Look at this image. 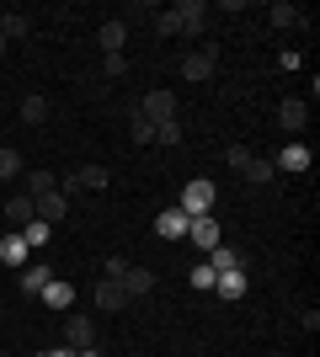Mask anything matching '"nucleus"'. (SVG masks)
Returning <instances> with one entry per match:
<instances>
[{
    "instance_id": "nucleus-1",
    "label": "nucleus",
    "mask_w": 320,
    "mask_h": 357,
    "mask_svg": "<svg viewBox=\"0 0 320 357\" xmlns=\"http://www.w3.org/2000/svg\"><path fill=\"white\" fill-rule=\"evenodd\" d=\"M213 197H219V187H213L208 176H198V181L182 187V203H176V208H182L187 219H203V213H213Z\"/></svg>"
},
{
    "instance_id": "nucleus-2",
    "label": "nucleus",
    "mask_w": 320,
    "mask_h": 357,
    "mask_svg": "<svg viewBox=\"0 0 320 357\" xmlns=\"http://www.w3.org/2000/svg\"><path fill=\"white\" fill-rule=\"evenodd\" d=\"M171 16H176V32H182V38H198V32L208 27V6H203V0H182V6H171Z\"/></svg>"
},
{
    "instance_id": "nucleus-3",
    "label": "nucleus",
    "mask_w": 320,
    "mask_h": 357,
    "mask_svg": "<svg viewBox=\"0 0 320 357\" xmlns=\"http://www.w3.org/2000/svg\"><path fill=\"white\" fill-rule=\"evenodd\" d=\"M213 64H219V48H213V43L192 48V54H182V80H208Z\"/></svg>"
},
{
    "instance_id": "nucleus-4",
    "label": "nucleus",
    "mask_w": 320,
    "mask_h": 357,
    "mask_svg": "<svg viewBox=\"0 0 320 357\" xmlns=\"http://www.w3.org/2000/svg\"><path fill=\"white\" fill-rule=\"evenodd\" d=\"M139 118L144 123H171L176 118V96H171V91H150V96L139 102Z\"/></svg>"
},
{
    "instance_id": "nucleus-5",
    "label": "nucleus",
    "mask_w": 320,
    "mask_h": 357,
    "mask_svg": "<svg viewBox=\"0 0 320 357\" xmlns=\"http://www.w3.org/2000/svg\"><path fill=\"white\" fill-rule=\"evenodd\" d=\"M64 347H70V352H86V347H96V326L86 320V314H70V320H64Z\"/></svg>"
},
{
    "instance_id": "nucleus-6",
    "label": "nucleus",
    "mask_w": 320,
    "mask_h": 357,
    "mask_svg": "<svg viewBox=\"0 0 320 357\" xmlns=\"http://www.w3.org/2000/svg\"><path fill=\"white\" fill-rule=\"evenodd\" d=\"M96 43H102V59H107V54H123V43H128V22H123V16H107L102 27H96Z\"/></svg>"
},
{
    "instance_id": "nucleus-7",
    "label": "nucleus",
    "mask_w": 320,
    "mask_h": 357,
    "mask_svg": "<svg viewBox=\"0 0 320 357\" xmlns=\"http://www.w3.org/2000/svg\"><path fill=\"white\" fill-rule=\"evenodd\" d=\"M187 240H192L198 251H213V245H224V235H219V219H213V213L192 219V224H187Z\"/></svg>"
},
{
    "instance_id": "nucleus-8",
    "label": "nucleus",
    "mask_w": 320,
    "mask_h": 357,
    "mask_svg": "<svg viewBox=\"0 0 320 357\" xmlns=\"http://www.w3.org/2000/svg\"><path fill=\"white\" fill-rule=\"evenodd\" d=\"M27 256H32V245L22 235H16V229H6V235H0V267H27Z\"/></svg>"
},
{
    "instance_id": "nucleus-9",
    "label": "nucleus",
    "mask_w": 320,
    "mask_h": 357,
    "mask_svg": "<svg viewBox=\"0 0 320 357\" xmlns=\"http://www.w3.org/2000/svg\"><path fill=\"white\" fill-rule=\"evenodd\" d=\"M91 298H96V310H107V314H118L123 304H128V294H123V283H112V278H96Z\"/></svg>"
},
{
    "instance_id": "nucleus-10",
    "label": "nucleus",
    "mask_w": 320,
    "mask_h": 357,
    "mask_svg": "<svg viewBox=\"0 0 320 357\" xmlns=\"http://www.w3.org/2000/svg\"><path fill=\"white\" fill-rule=\"evenodd\" d=\"M32 208H38V219H43V224H59L64 213H70V197H64L59 187H54V192H43V197H32Z\"/></svg>"
},
{
    "instance_id": "nucleus-11",
    "label": "nucleus",
    "mask_w": 320,
    "mask_h": 357,
    "mask_svg": "<svg viewBox=\"0 0 320 357\" xmlns=\"http://www.w3.org/2000/svg\"><path fill=\"white\" fill-rule=\"evenodd\" d=\"M107 187V165H80L70 171V192H102Z\"/></svg>"
},
{
    "instance_id": "nucleus-12",
    "label": "nucleus",
    "mask_w": 320,
    "mask_h": 357,
    "mask_svg": "<svg viewBox=\"0 0 320 357\" xmlns=\"http://www.w3.org/2000/svg\"><path fill=\"white\" fill-rule=\"evenodd\" d=\"M305 123H310V102H299V96H294V102L277 107V128H283V134H299Z\"/></svg>"
},
{
    "instance_id": "nucleus-13",
    "label": "nucleus",
    "mask_w": 320,
    "mask_h": 357,
    "mask_svg": "<svg viewBox=\"0 0 320 357\" xmlns=\"http://www.w3.org/2000/svg\"><path fill=\"white\" fill-rule=\"evenodd\" d=\"M187 224H192V219H187L182 208H160V219H155V235H160V240H182V235H187Z\"/></svg>"
},
{
    "instance_id": "nucleus-14",
    "label": "nucleus",
    "mask_w": 320,
    "mask_h": 357,
    "mask_svg": "<svg viewBox=\"0 0 320 357\" xmlns=\"http://www.w3.org/2000/svg\"><path fill=\"white\" fill-rule=\"evenodd\" d=\"M38 298H43L48 310H70V304H75V283H64V278H48V288H43Z\"/></svg>"
},
{
    "instance_id": "nucleus-15",
    "label": "nucleus",
    "mask_w": 320,
    "mask_h": 357,
    "mask_svg": "<svg viewBox=\"0 0 320 357\" xmlns=\"http://www.w3.org/2000/svg\"><path fill=\"white\" fill-rule=\"evenodd\" d=\"M310 160H315V155H310V144H289V149L273 160V171H294V176H299V171H310Z\"/></svg>"
},
{
    "instance_id": "nucleus-16",
    "label": "nucleus",
    "mask_w": 320,
    "mask_h": 357,
    "mask_svg": "<svg viewBox=\"0 0 320 357\" xmlns=\"http://www.w3.org/2000/svg\"><path fill=\"white\" fill-rule=\"evenodd\" d=\"M267 22H273V27H310V16L299 11V6H289V0L267 6Z\"/></svg>"
},
{
    "instance_id": "nucleus-17",
    "label": "nucleus",
    "mask_w": 320,
    "mask_h": 357,
    "mask_svg": "<svg viewBox=\"0 0 320 357\" xmlns=\"http://www.w3.org/2000/svg\"><path fill=\"white\" fill-rule=\"evenodd\" d=\"M6 219H11V229H22V224H32V219H38V208H32V197H27V192L6 197Z\"/></svg>"
},
{
    "instance_id": "nucleus-18",
    "label": "nucleus",
    "mask_w": 320,
    "mask_h": 357,
    "mask_svg": "<svg viewBox=\"0 0 320 357\" xmlns=\"http://www.w3.org/2000/svg\"><path fill=\"white\" fill-rule=\"evenodd\" d=\"M208 267H213V278H219V272H241V267H245V256H241V251H229V245H213V251H208Z\"/></svg>"
},
{
    "instance_id": "nucleus-19",
    "label": "nucleus",
    "mask_w": 320,
    "mask_h": 357,
    "mask_svg": "<svg viewBox=\"0 0 320 357\" xmlns=\"http://www.w3.org/2000/svg\"><path fill=\"white\" fill-rule=\"evenodd\" d=\"M245 272H219V278H213V294L219 298H245Z\"/></svg>"
},
{
    "instance_id": "nucleus-20",
    "label": "nucleus",
    "mask_w": 320,
    "mask_h": 357,
    "mask_svg": "<svg viewBox=\"0 0 320 357\" xmlns=\"http://www.w3.org/2000/svg\"><path fill=\"white\" fill-rule=\"evenodd\" d=\"M48 278H54V267H38V261H32V267H22V294L38 298V294L48 288Z\"/></svg>"
},
{
    "instance_id": "nucleus-21",
    "label": "nucleus",
    "mask_w": 320,
    "mask_h": 357,
    "mask_svg": "<svg viewBox=\"0 0 320 357\" xmlns=\"http://www.w3.org/2000/svg\"><path fill=\"white\" fill-rule=\"evenodd\" d=\"M150 288H155V272H144V267H128V272H123V294H128V298L150 294Z\"/></svg>"
},
{
    "instance_id": "nucleus-22",
    "label": "nucleus",
    "mask_w": 320,
    "mask_h": 357,
    "mask_svg": "<svg viewBox=\"0 0 320 357\" xmlns=\"http://www.w3.org/2000/svg\"><path fill=\"white\" fill-rule=\"evenodd\" d=\"M0 32H6V43H16V38H27V32H32V22L22 11H0Z\"/></svg>"
},
{
    "instance_id": "nucleus-23",
    "label": "nucleus",
    "mask_w": 320,
    "mask_h": 357,
    "mask_svg": "<svg viewBox=\"0 0 320 357\" xmlns=\"http://www.w3.org/2000/svg\"><path fill=\"white\" fill-rule=\"evenodd\" d=\"M241 176H245V181H251V187H267V181H273V176H277V171H273V160H261V155H251V165H245Z\"/></svg>"
},
{
    "instance_id": "nucleus-24",
    "label": "nucleus",
    "mask_w": 320,
    "mask_h": 357,
    "mask_svg": "<svg viewBox=\"0 0 320 357\" xmlns=\"http://www.w3.org/2000/svg\"><path fill=\"white\" fill-rule=\"evenodd\" d=\"M16 235L27 240L32 251H38V245H48V235H54V224H43V219H32V224H22V229H16Z\"/></svg>"
},
{
    "instance_id": "nucleus-25",
    "label": "nucleus",
    "mask_w": 320,
    "mask_h": 357,
    "mask_svg": "<svg viewBox=\"0 0 320 357\" xmlns=\"http://www.w3.org/2000/svg\"><path fill=\"white\" fill-rule=\"evenodd\" d=\"M16 176H22V155L6 144V149H0V181H16Z\"/></svg>"
},
{
    "instance_id": "nucleus-26",
    "label": "nucleus",
    "mask_w": 320,
    "mask_h": 357,
    "mask_svg": "<svg viewBox=\"0 0 320 357\" xmlns=\"http://www.w3.org/2000/svg\"><path fill=\"white\" fill-rule=\"evenodd\" d=\"M43 118H48V102H43V96H27V102H22V123H32V128H38Z\"/></svg>"
},
{
    "instance_id": "nucleus-27",
    "label": "nucleus",
    "mask_w": 320,
    "mask_h": 357,
    "mask_svg": "<svg viewBox=\"0 0 320 357\" xmlns=\"http://www.w3.org/2000/svg\"><path fill=\"white\" fill-rule=\"evenodd\" d=\"M155 144H182V123H155Z\"/></svg>"
},
{
    "instance_id": "nucleus-28",
    "label": "nucleus",
    "mask_w": 320,
    "mask_h": 357,
    "mask_svg": "<svg viewBox=\"0 0 320 357\" xmlns=\"http://www.w3.org/2000/svg\"><path fill=\"white\" fill-rule=\"evenodd\" d=\"M43 192H54V176H48V171H32L27 176V197H43Z\"/></svg>"
},
{
    "instance_id": "nucleus-29",
    "label": "nucleus",
    "mask_w": 320,
    "mask_h": 357,
    "mask_svg": "<svg viewBox=\"0 0 320 357\" xmlns=\"http://www.w3.org/2000/svg\"><path fill=\"white\" fill-rule=\"evenodd\" d=\"M224 160L235 165V171H245V165H251V144H224Z\"/></svg>"
},
{
    "instance_id": "nucleus-30",
    "label": "nucleus",
    "mask_w": 320,
    "mask_h": 357,
    "mask_svg": "<svg viewBox=\"0 0 320 357\" xmlns=\"http://www.w3.org/2000/svg\"><path fill=\"white\" fill-rule=\"evenodd\" d=\"M187 283H192V288H213V267H208V261H198V267L187 272Z\"/></svg>"
},
{
    "instance_id": "nucleus-31",
    "label": "nucleus",
    "mask_w": 320,
    "mask_h": 357,
    "mask_svg": "<svg viewBox=\"0 0 320 357\" xmlns=\"http://www.w3.org/2000/svg\"><path fill=\"white\" fill-rule=\"evenodd\" d=\"M123 272H128L123 256H107V261H102V278H112V283H123Z\"/></svg>"
},
{
    "instance_id": "nucleus-32",
    "label": "nucleus",
    "mask_w": 320,
    "mask_h": 357,
    "mask_svg": "<svg viewBox=\"0 0 320 357\" xmlns=\"http://www.w3.org/2000/svg\"><path fill=\"white\" fill-rule=\"evenodd\" d=\"M123 70H128V59H123V54H107V59H102V75H107V80H118Z\"/></svg>"
},
{
    "instance_id": "nucleus-33",
    "label": "nucleus",
    "mask_w": 320,
    "mask_h": 357,
    "mask_svg": "<svg viewBox=\"0 0 320 357\" xmlns=\"http://www.w3.org/2000/svg\"><path fill=\"white\" fill-rule=\"evenodd\" d=\"M134 144H155V123H144L139 112H134Z\"/></svg>"
},
{
    "instance_id": "nucleus-34",
    "label": "nucleus",
    "mask_w": 320,
    "mask_h": 357,
    "mask_svg": "<svg viewBox=\"0 0 320 357\" xmlns=\"http://www.w3.org/2000/svg\"><path fill=\"white\" fill-rule=\"evenodd\" d=\"M155 32H166V38H171V32H176V16L160 11V16H155Z\"/></svg>"
},
{
    "instance_id": "nucleus-35",
    "label": "nucleus",
    "mask_w": 320,
    "mask_h": 357,
    "mask_svg": "<svg viewBox=\"0 0 320 357\" xmlns=\"http://www.w3.org/2000/svg\"><path fill=\"white\" fill-rule=\"evenodd\" d=\"M48 357H75V352H70V347H54V352H48Z\"/></svg>"
},
{
    "instance_id": "nucleus-36",
    "label": "nucleus",
    "mask_w": 320,
    "mask_h": 357,
    "mask_svg": "<svg viewBox=\"0 0 320 357\" xmlns=\"http://www.w3.org/2000/svg\"><path fill=\"white\" fill-rule=\"evenodd\" d=\"M75 357H102V352H96V347H86V352H75Z\"/></svg>"
},
{
    "instance_id": "nucleus-37",
    "label": "nucleus",
    "mask_w": 320,
    "mask_h": 357,
    "mask_svg": "<svg viewBox=\"0 0 320 357\" xmlns=\"http://www.w3.org/2000/svg\"><path fill=\"white\" fill-rule=\"evenodd\" d=\"M6 48H11V43H6V32H0V59H6Z\"/></svg>"
},
{
    "instance_id": "nucleus-38",
    "label": "nucleus",
    "mask_w": 320,
    "mask_h": 357,
    "mask_svg": "<svg viewBox=\"0 0 320 357\" xmlns=\"http://www.w3.org/2000/svg\"><path fill=\"white\" fill-rule=\"evenodd\" d=\"M38 357H48V352H38Z\"/></svg>"
},
{
    "instance_id": "nucleus-39",
    "label": "nucleus",
    "mask_w": 320,
    "mask_h": 357,
    "mask_svg": "<svg viewBox=\"0 0 320 357\" xmlns=\"http://www.w3.org/2000/svg\"><path fill=\"white\" fill-rule=\"evenodd\" d=\"M0 272H6V267H0Z\"/></svg>"
}]
</instances>
